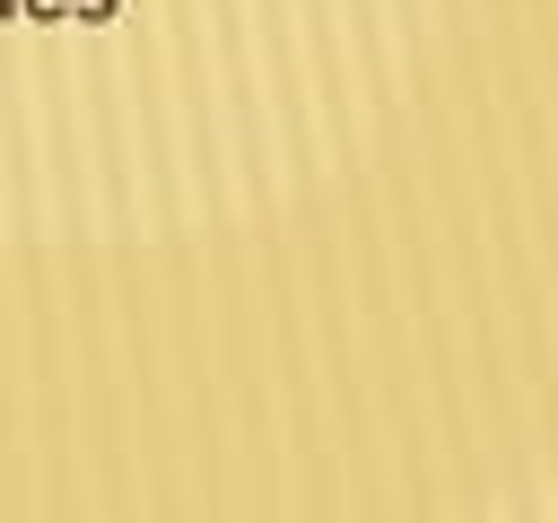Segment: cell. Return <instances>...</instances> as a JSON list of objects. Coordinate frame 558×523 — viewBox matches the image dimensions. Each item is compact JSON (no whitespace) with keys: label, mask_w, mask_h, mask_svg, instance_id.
I'll return each mask as SVG.
<instances>
[{"label":"cell","mask_w":558,"mask_h":523,"mask_svg":"<svg viewBox=\"0 0 558 523\" xmlns=\"http://www.w3.org/2000/svg\"><path fill=\"white\" fill-rule=\"evenodd\" d=\"M17 17H35V26H61V17H70V0H17Z\"/></svg>","instance_id":"cell-1"},{"label":"cell","mask_w":558,"mask_h":523,"mask_svg":"<svg viewBox=\"0 0 558 523\" xmlns=\"http://www.w3.org/2000/svg\"><path fill=\"white\" fill-rule=\"evenodd\" d=\"M113 9H122V0H70V17H87V26H105Z\"/></svg>","instance_id":"cell-2"}]
</instances>
